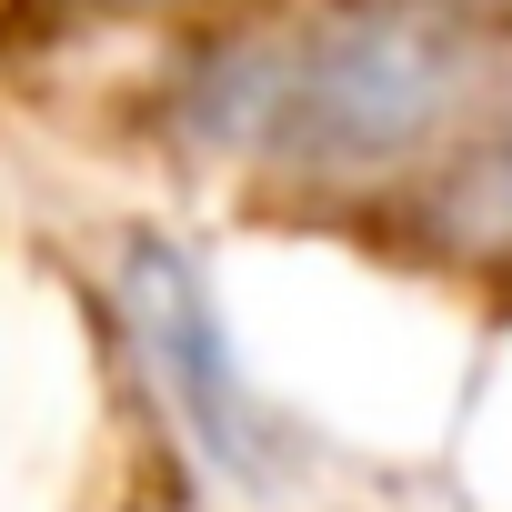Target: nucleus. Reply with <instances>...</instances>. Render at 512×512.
Wrapping results in <instances>:
<instances>
[{
  "mask_svg": "<svg viewBox=\"0 0 512 512\" xmlns=\"http://www.w3.org/2000/svg\"><path fill=\"white\" fill-rule=\"evenodd\" d=\"M492 21L462 0H322L191 51L181 141L282 191H372L482 121Z\"/></svg>",
  "mask_w": 512,
  "mask_h": 512,
  "instance_id": "1",
  "label": "nucleus"
},
{
  "mask_svg": "<svg viewBox=\"0 0 512 512\" xmlns=\"http://www.w3.org/2000/svg\"><path fill=\"white\" fill-rule=\"evenodd\" d=\"M111 302H121V322H131V342H141V372L161 382L181 442H191L221 482H272L282 422H272L262 392H251V372H241V352H231V322H221L201 262H191L171 231H131V241H121V272H111Z\"/></svg>",
  "mask_w": 512,
  "mask_h": 512,
  "instance_id": "2",
  "label": "nucleus"
},
{
  "mask_svg": "<svg viewBox=\"0 0 512 512\" xmlns=\"http://www.w3.org/2000/svg\"><path fill=\"white\" fill-rule=\"evenodd\" d=\"M432 231L452 251H472V262H502L512 251V111L482 101V121L432 161Z\"/></svg>",
  "mask_w": 512,
  "mask_h": 512,
  "instance_id": "3",
  "label": "nucleus"
},
{
  "mask_svg": "<svg viewBox=\"0 0 512 512\" xmlns=\"http://www.w3.org/2000/svg\"><path fill=\"white\" fill-rule=\"evenodd\" d=\"M472 21H492V31H512V0H462Z\"/></svg>",
  "mask_w": 512,
  "mask_h": 512,
  "instance_id": "4",
  "label": "nucleus"
}]
</instances>
